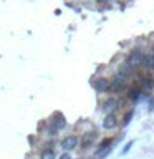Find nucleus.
Masks as SVG:
<instances>
[{"label":"nucleus","mask_w":154,"mask_h":159,"mask_svg":"<svg viewBox=\"0 0 154 159\" xmlns=\"http://www.w3.org/2000/svg\"><path fill=\"white\" fill-rule=\"evenodd\" d=\"M139 88H141V91H151L154 88V78L152 76H143L141 81H139Z\"/></svg>","instance_id":"nucleus-4"},{"label":"nucleus","mask_w":154,"mask_h":159,"mask_svg":"<svg viewBox=\"0 0 154 159\" xmlns=\"http://www.w3.org/2000/svg\"><path fill=\"white\" fill-rule=\"evenodd\" d=\"M93 86H94V89H96L98 93H106V91H109V80H106V78H96L93 81Z\"/></svg>","instance_id":"nucleus-3"},{"label":"nucleus","mask_w":154,"mask_h":159,"mask_svg":"<svg viewBox=\"0 0 154 159\" xmlns=\"http://www.w3.org/2000/svg\"><path fill=\"white\" fill-rule=\"evenodd\" d=\"M118 124V118H116V114H113V113H109L106 118H104V121H103V128L104 129H113L114 126Z\"/></svg>","instance_id":"nucleus-6"},{"label":"nucleus","mask_w":154,"mask_h":159,"mask_svg":"<svg viewBox=\"0 0 154 159\" xmlns=\"http://www.w3.org/2000/svg\"><path fill=\"white\" fill-rule=\"evenodd\" d=\"M151 55H152V58H154V48H152V53H151Z\"/></svg>","instance_id":"nucleus-18"},{"label":"nucleus","mask_w":154,"mask_h":159,"mask_svg":"<svg viewBox=\"0 0 154 159\" xmlns=\"http://www.w3.org/2000/svg\"><path fill=\"white\" fill-rule=\"evenodd\" d=\"M94 138H96V133H94V131H89V133L84 134V136L81 138V144H83V148L86 149V148L91 146V143L94 141Z\"/></svg>","instance_id":"nucleus-8"},{"label":"nucleus","mask_w":154,"mask_h":159,"mask_svg":"<svg viewBox=\"0 0 154 159\" xmlns=\"http://www.w3.org/2000/svg\"><path fill=\"white\" fill-rule=\"evenodd\" d=\"M124 86H126V78L121 75H116L113 80H109V89H113V91H119Z\"/></svg>","instance_id":"nucleus-1"},{"label":"nucleus","mask_w":154,"mask_h":159,"mask_svg":"<svg viewBox=\"0 0 154 159\" xmlns=\"http://www.w3.org/2000/svg\"><path fill=\"white\" fill-rule=\"evenodd\" d=\"M131 146H133V143H128V144H126V148H124V151H123V152H128V151H129V148H131Z\"/></svg>","instance_id":"nucleus-17"},{"label":"nucleus","mask_w":154,"mask_h":159,"mask_svg":"<svg viewBox=\"0 0 154 159\" xmlns=\"http://www.w3.org/2000/svg\"><path fill=\"white\" fill-rule=\"evenodd\" d=\"M61 146L66 149V151H71V149H75V148L78 146V138L76 136H66V138L63 139Z\"/></svg>","instance_id":"nucleus-5"},{"label":"nucleus","mask_w":154,"mask_h":159,"mask_svg":"<svg viewBox=\"0 0 154 159\" xmlns=\"http://www.w3.org/2000/svg\"><path fill=\"white\" fill-rule=\"evenodd\" d=\"M111 143H113V139H103V141H101V144H99V146H98V151H99V149H103V148H108V146H111Z\"/></svg>","instance_id":"nucleus-14"},{"label":"nucleus","mask_w":154,"mask_h":159,"mask_svg":"<svg viewBox=\"0 0 154 159\" xmlns=\"http://www.w3.org/2000/svg\"><path fill=\"white\" fill-rule=\"evenodd\" d=\"M139 94H141V88H139V86H134V88L129 89V98L134 99V101L139 98Z\"/></svg>","instance_id":"nucleus-13"},{"label":"nucleus","mask_w":154,"mask_h":159,"mask_svg":"<svg viewBox=\"0 0 154 159\" xmlns=\"http://www.w3.org/2000/svg\"><path fill=\"white\" fill-rule=\"evenodd\" d=\"M40 159H55V151H53L52 148L43 149L42 154H40Z\"/></svg>","instance_id":"nucleus-11"},{"label":"nucleus","mask_w":154,"mask_h":159,"mask_svg":"<svg viewBox=\"0 0 154 159\" xmlns=\"http://www.w3.org/2000/svg\"><path fill=\"white\" fill-rule=\"evenodd\" d=\"M103 108H104V111H106V113H113L114 109L118 108V99H116V98L106 99V101H104V104H103Z\"/></svg>","instance_id":"nucleus-9"},{"label":"nucleus","mask_w":154,"mask_h":159,"mask_svg":"<svg viewBox=\"0 0 154 159\" xmlns=\"http://www.w3.org/2000/svg\"><path fill=\"white\" fill-rule=\"evenodd\" d=\"M131 118H133V111H128L126 116H124V119H123V124H124V126H126V124L131 121Z\"/></svg>","instance_id":"nucleus-15"},{"label":"nucleus","mask_w":154,"mask_h":159,"mask_svg":"<svg viewBox=\"0 0 154 159\" xmlns=\"http://www.w3.org/2000/svg\"><path fill=\"white\" fill-rule=\"evenodd\" d=\"M65 126H66V119L63 118V114L57 113V114H55V118H53V128H57V129H63Z\"/></svg>","instance_id":"nucleus-10"},{"label":"nucleus","mask_w":154,"mask_h":159,"mask_svg":"<svg viewBox=\"0 0 154 159\" xmlns=\"http://www.w3.org/2000/svg\"><path fill=\"white\" fill-rule=\"evenodd\" d=\"M143 65H146V66L149 70H154V58H152V55H143Z\"/></svg>","instance_id":"nucleus-12"},{"label":"nucleus","mask_w":154,"mask_h":159,"mask_svg":"<svg viewBox=\"0 0 154 159\" xmlns=\"http://www.w3.org/2000/svg\"><path fill=\"white\" fill-rule=\"evenodd\" d=\"M60 159H71V157H70V154H68V152H63L61 156H60Z\"/></svg>","instance_id":"nucleus-16"},{"label":"nucleus","mask_w":154,"mask_h":159,"mask_svg":"<svg viewBox=\"0 0 154 159\" xmlns=\"http://www.w3.org/2000/svg\"><path fill=\"white\" fill-rule=\"evenodd\" d=\"M126 61H128L129 65H131V66L138 68L139 65H143V53L139 52V50H134V52H131V55L128 57Z\"/></svg>","instance_id":"nucleus-2"},{"label":"nucleus","mask_w":154,"mask_h":159,"mask_svg":"<svg viewBox=\"0 0 154 159\" xmlns=\"http://www.w3.org/2000/svg\"><path fill=\"white\" fill-rule=\"evenodd\" d=\"M134 71V66H131L128 61H124L121 66H119V70H118V75H121V76H124V78H128L129 75H131Z\"/></svg>","instance_id":"nucleus-7"}]
</instances>
